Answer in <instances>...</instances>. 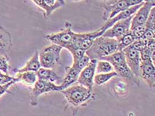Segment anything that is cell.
Here are the masks:
<instances>
[{
    "label": "cell",
    "instance_id": "cell-17",
    "mask_svg": "<svg viewBox=\"0 0 155 116\" xmlns=\"http://www.w3.org/2000/svg\"><path fill=\"white\" fill-rule=\"evenodd\" d=\"M45 11V18H48L54 11L64 6L58 0H31Z\"/></svg>",
    "mask_w": 155,
    "mask_h": 116
},
{
    "label": "cell",
    "instance_id": "cell-27",
    "mask_svg": "<svg viewBox=\"0 0 155 116\" xmlns=\"http://www.w3.org/2000/svg\"><path fill=\"white\" fill-rule=\"evenodd\" d=\"M8 60L9 58L3 55H0V70L5 74H8L9 69V66L8 63Z\"/></svg>",
    "mask_w": 155,
    "mask_h": 116
},
{
    "label": "cell",
    "instance_id": "cell-2",
    "mask_svg": "<svg viewBox=\"0 0 155 116\" xmlns=\"http://www.w3.org/2000/svg\"><path fill=\"white\" fill-rule=\"evenodd\" d=\"M100 60H105L110 62L113 66L114 70L117 76L140 87V79L134 76L128 67L123 51H117L109 56L101 58Z\"/></svg>",
    "mask_w": 155,
    "mask_h": 116
},
{
    "label": "cell",
    "instance_id": "cell-21",
    "mask_svg": "<svg viewBox=\"0 0 155 116\" xmlns=\"http://www.w3.org/2000/svg\"><path fill=\"white\" fill-rule=\"evenodd\" d=\"M137 39L130 30L126 34L117 39L118 51H123L125 48L133 43Z\"/></svg>",
    "mask_w": 155,
    "mask_h": 116
},
{
    "label": "cell",
    "instance_id": "cell-31",
    "mask_svg": "<svg viewBox=\"0 0 155 116\" xmlns=\"http://www.w3.org/2000/svg\"><path fill=\"white\" fill-rule=\"evenodd\" d=\"M90 1L98 4L101 7H102V6H104V5H109L113 4L119 0H90Z\"/></svg>",
    "mask_w": 155,
    "mask_h": 116
},
{
    "label": "cell",
    "instance_id": "cell-22",
    "mask_svg": "<svg viewBox=\"0 0 155 116\" xmlns=\"http://www.w3.org/2000/svg\"><path fill=\"white\" fill-rule=\"evenodd\" d=\"M117 74L114 71L111 72H105V73H99L97 74L94 76V82L96 85H102L109 80H110L113 77L117 76Z\"/></svg>",
    "mask_w": 155,
    "mask_h": 116
},
{
    "label": "cell",
    "instance_id": "cell-35",
    "mask_svg": "<svg viewBox=\"0 0 155 116\" xmlns=\"http://www.w3.org/2000/svg\"><path fill=\"white\" fill-rule=\"evenodd\" d=\"M2 72H1V70H0V74H2Z\"/></svg>",
    "mask_w": 155,
    "mask_h": 116
},
{
    "label": "cell",
    "instance_id": "cell-16",
    "mask_svg": "<svg viewBox=\"0 0 155 116\" xmlns=\"http://www.w3.org/2000/svg\"><path fill=\"white\" fill-rule=\"evenodd\" d=\"M12 47L10 33L2 26H0V55L7 58Z\"/></svg>",
    "mask_w": 155,
    "mask_h": 116
},
{
    "label": "cell",
    "instance_id": "cell-8",
    "mask_svg": "<svg viewBox=\"0 0 155 116\" xmlns=\"http://www.w3.org/2000/svg\"><path fill=\"white\" fill-rule=\"evenodd\" d=\"M104 32V31L99 29L89 33H76L74 44L68 51L71 52L75 48H79L86 52L91 47L95 40L97 37L102 36Z\"/></svg>",
    "mask_w": 155,
    "mask_h": 116
},
{
    "label": "cell",
    "instance_id": "cell-1",
    "mask_svg": "<svg viewBox=\"0 0 155 116\" xmlns=\"http://www.w3.org/2000/svg\"><path fill=\"white\" fill-rule=\"evenodd\" d=\"M118 41L116 38L103 36L97 37L91 47L85 52L90 59L97 60L118 51Z\"/></svg>",
    "mask_w": 155,
    "mask_h": 116
},
{
    "label": "cell",
    "instance_id": "cell-26",
    "mask_svg": "<svg viewBox=\"0 0 155 116\" xmlns=\"http://www.w3.org/2000/svg\"><path fill=\"white\" fill-rule=\"evenodd\" d=\"M146 29H147L146 25L145 24H144L142 25H140V26L134 27V28L131 29V30L135 37L138 39L142 37L143 34H144L145 31H146Z\"/></svg>",
    "mask_w": 155,
    "mask_h": 116
},
{
    "label": "cell",
    "instance_id": "cell-23",
    "mask_svg": "<svg viewBox=\"0 0 155 116\" xmlns=\"http://www.w3.org/2000/svg\"><path fill=\"white\" fill-rule=\"evenodd\" d=\"M114 71L112 65L107 60H99L97 61L95 73H105V72H111Z\"/></svg>",
    "mask_w": 155,
    "mask_h": 116
},
{
    "label": "cell",
    "instance_id": "cell-13",
    "mask_svg": "<svg viewBox=\"0 0 155 116\" xmlns=\"http://www.w3.org/2000/svg\"><path fill=\"white\" fill-rule=\"evenodd\" d=\"M153 7H155V4L144 1L142 5L133 14L131 23V29L137 26L145 24L150 12Z\"/></svg>",
    "mask_w": 155,
    "mask_h": 116
},
{
    "label": "cell",
    "instance_id": "cell-10",
    "mask_svg": "<svg viewBox=\"0 0 155 116\" xmlns=\"http://www.w3.org/2000/svg\"><path fill=\"white\" fill-rule=\"evenodd\" d=\"M133 14L123 20L116 22L112 27L107 29L103 34V36L119 39L131 29V23Z\"/></svg>",
    "mask_w": 155,
    "mask_h": 116
},
{
    "label": "cell",
    "instance_id": "cell-25",
    "mask_svg": "<svg viewBox=\"0 0 155 116\" xmlns=\"http://www.w3.org/2000/svg\"><path fill=\"white\" fill-rule=\"evenodd\" d=\"M147 29H155V7L152 8L149 14L147 21L145 23Z\"/></svg>",
    "mask_w": 155,
    "mask_h": 116
},
{
    "label": "cell",
    "instance_id": "cell-19",
    "mask_svg": "<svg viewBox=\"0 0 155 116\" xmlns=\"http://www.w3.org/2000/svg\"><path fill=\"white\" fill-rule=\"evenodd\" d=\"M41 67L39 60V53L38 51H36L34 55L30 58L28 62H27L25 66L21 69L16 70V72H21L28 71L37 72Z\"/></svg>",
    "mask_w": 155,
    "mask_h": 116
},
{
    "label": "cell",
    "instance_id": "cell-30",
    "mask_svg": "<svg viewBox=\"0 0 155 116\" xmlns=\"http://www.w3.org/2000/svg\"><path fill=\"white\" fill-rule=\"evenodd\" d=\"M14 79L15 77L9 76L8 74L2 73L1 74H0V85L8 83Z\"/></svg>",
    "mask_w": 155,
    "mask_h": 116
},
{
    "label": "cell",
    "instance_id": "cell-9",
    "mask_svg": "<svg viewBox=\"0 0 155 116\" xmlns=\"http://www.w3.org/2000/svg\"><path fill=\"white\" fill-rule=\"evenodd\" d=\"M127 65L134 76L138 79L141 76V53L131 45H129L123 50Z\"/></svg>",
    "mask_w": 155,
    "mask_h": 116
},
{
    "label": "cell",
    "instance_id": "cell-20",
    "mask_svg": "<svg viewBox=\"0 0 155 116\" xmlns=\"http://www.w3.org/2000/svg\"><path fill=\"white\" fill-rule=\"evenodd\" d=\"M38 80H44L50 82H55L60 79V77L51 69L41 67L36 72Z\"/></svg>",
    "mask_w": 155,
    "mask_h": 116
},
{
    "label": "cell",
    "instance_id": "cell-14",
    "mask_svg": "<svg viewBox=\"0 0 155 116\" xmlns=\"http://www.w3.org/2000/svg\"><path fill=\"white\" fill-rule=\"evenodd\" d=\"M130 7L128 0H119L113 4L102 6V8L104 9L103 19L107 21Z\"/></svg>",
    "mask_w": 155,
    "mask_h": 116
},
{
    "label": "cell",
    "instance_id": "cell-32",
    "mask_svg": "<svg viewBox=\"0 0 155 116\" xmlns=\"http://www.w3.org/2000/svg\"><path fill=\"white\" fill-rule=\"evenodd\" d=\"M145 0H128L130 6H134L136 5H138L140 4H141L142 2H144Z\"/></svg>",
    "mask_w": 155,
    "mask_h": 116
},
{
    "label": "cell",
    "instance_id": "cell-3",
    "mask_svg": "<svg viewBox=\"0 0 155 116\" xmlns=\"http://www.w3.org/2000/svg\"><path fill=\"white\" fill-rule=\"evenodd\" d=\"M61 92L63 94L68 103L75 108L84 106L94 99L92 91L80 84L69 86Z\"/></svg>",
    "mask_w": 155,
    "mask_h": 116
},
{
    "label": "cell",
    "instance_id": "cell-29",
    "mask_svg": "<svg viewBox=\"0 0 155 116\" xmlns=\"http://www.w3.org/2000/svg\"><path fill=\"white\" fill-rule=\"evenodd\" d=\"M147 41L155 40V29H147L144 34L141 37Z\"/></svg>",
    "mask_w": 155,
    "mask_h": 116
},
{
    "label": "cell",
    "instance_id": "cell-7",
    "mask_svg": "<svg viewBox=\"0 0 155 116\" xmlns=\"http://www.w3.org/2000/svg\"><path fill=\"white\" fill-rule=\"evenodd\" d=\"M62 89L61 85H57L52 82L38 79L31 89L30 105L31 106H37L39 97L43 94L51 92H61Z\"/></svg>",
    "mask_w": 155,
    "mask_h": 116
},
{
    "label": "cell",
    "instance_id": "cell-5",
    "mask_svg": "<svg viewBox=\"0 0 155 116\" xmlns=\"http://www.w3.org/2000/svg\"><path fill=\"white\" fill-rule=\"evenodd\" d=\"M75 34L76 33L71 30V23L66 22L64 29L57 33L47 34L44 38L52 43L57 44L68 50L74 44Z\"/></svg>",
    "mask_w": 155,
    "mask_h": 116
},
{
    "label": "cell",
    "instance_id": "cell-4",
    "mask_svg": "<svg viewBox=\"0 0 155 116\" xmlns=\"http://www.w3.org/2000/svg\"><path fill=\"white\" fill-rule=\"evenodd\" d=\"M62 47L52 43L39 53V60L42 67L52 69L60 62Z\"/></svg>",
    "mask_w": 155,
    "mask_h": 116
},
{
    "label": "cell",
    "instance_id": "cell-28",
    "mask_svg": "<svg viewBox=\"0 0 155 116\" xmlns=\"http://www.w3.org/2000/svg\"><path fill=\"white\" fill-rule=\"evenodd\" d=\"M19 82V80L17 78L15 77L14 80L10 81L9 82L5 84L0 85V97H1L4 94L8 92V89L11 87L13 84H14L16 82Z\"/></svg>",
    "mask_w": 155,
    "mask_h": 116
},
{
    "label": "cell",
    "instance_id": "cell-6",
    "mask_svg": "<svg viewBox=\"0 0 155 116\" xmlns=\"http://www.w3.org/2000/svg\"><path fill=\"white\" fill-rule=\"evenodd\" d=\"M90 60V58L86 54L79 59L73 60V65L70 67L68 68L66 75L63 80L62 84L61 85L63 89L77 81L80 72L88 65Z\"/></svg>",
    "mask_w": 155,
    "mask_h": 116
},
{
    "label": "cell",
    "instance_id": "cell-18",
    "mask_svg": "<svg viewBox=\"0 0 155 116\" xmlns=\"http://www.w3.org/2000/svg\"><path fill=\"white\" fill-rule=\"evenodd\" d=\"M15 77L17 78L19 80V82L26 86L34 85L37 80L36 72L30 71L21 72H16Z\"/></svg>",
    "mask_w": 155,
    "mask_h": 116
},
{
    "label": "cell",
    "instance_id": "cell-11",
    "mask_svg": "<svg viewBox=\"0 0 155 116\" xmlns=\"http://www.w3.org/2000/svg\"><path fill=\"white\" fill-rule=\"evenodd\" d=\"M97 61L98 60L96 59H91L88 65L80 72L77 80L78 84L84 86L91 91L92 90L94 84V78L95 74Z\"/></svg>",
    "mask_w": 155,
    "mask_h": 116
},
{
    "label": "cell",
    "instance_id": "cell-34",
    "mask_svg": "<svg viewBox=\"0 0 155 116\" xmlns=\"http://www.w3.org/2000/svg\"><path fill=\"white\" fill-rule=\"evenodd\" d=\"M70 2H79V1H84V0H66Z\"/></svg>",
    "mask_w": 155,
    "mask_h": 116
},
{
    "label": "cell",
    "instance_id": "cell-15",
    "mask_svg": "<svg viewBox=\"0 0 155 116\" xmlns=\"http://www.w3.org/2000/svg\"><path fill=\"white\" fill-rule=\"evenodd\" d=\"M143 3V2L138 5L131 6L126 9L124 10L123 11L120 12V13H119L115 16H114L113 18L106 21V23L99 29V30L105 31L107 29L112 27L116 22H118L121 20L125 19L126 18H128V17L131 16V15L134 14L138 11V9L142 5Z\"/></svg>",
    "mask_w": 155,
    "mask_h": 116
},
{
    "label": "cell",
    "instance_id": "cell-12",
    "mask_svg": "<svg viewBox=\"0 0 155 116\" xmlns=\"http://www.w3.org/2000/svg\"><path fill=\"white\" fill-rule=\"evenodd\" d=\"M140 78L145 81L149 87H155V63L153 62L151 58L141 59Z\"/></svg>",
    "mask_w": 155,
    "mask_h": 116
},
{
    "label": "cell",
    "instance_id": "cell-24",
    "mask_svg": "<svg viewBox=\"0 0 155 116\" xmlns=\"http://www.w3.org/2000/svg\"><path fill=\"white\" fill-rule=\"evenodd\" d=\"M148 41L146 40H144L143 38H138L133 43L131 44L134 48L137 50V51L141 52V51H143L144 49L147 48V46Z\"/></svg>",
    "mask_w": 155,
    "mask_h": 116
},
{
    "label": "cell",
    "instance_id": "cell-33",
    "mask_svg": "<svg viewBox=\"0 0 155 116\" xmlns=\"http://www.w3.org/2000/svg\"><path fill=\"white\" fill-rule=\"evenodd\" d=\"M61 4H62L63 5H64L65 4V1L64 0H58Z\"/></svg>",
    "mask_w": 155,
    "mask_h": 116
}]
</instances>
